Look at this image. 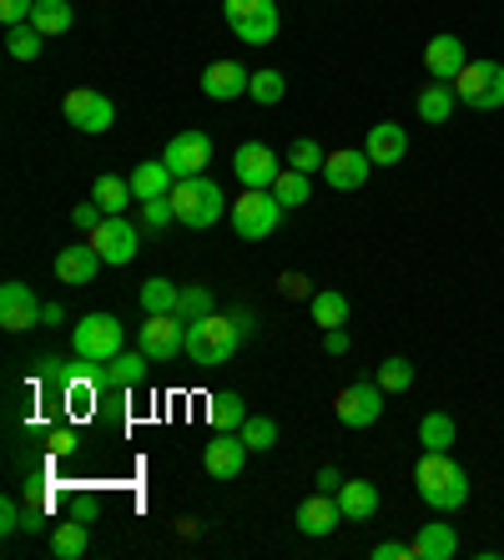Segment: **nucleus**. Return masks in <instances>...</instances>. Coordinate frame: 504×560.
<instances>
[{
  "label": "nucleus",
  "mask_w": 504,
  "mask_h": 560,
  "mask_svg": "<svg viewBox=\"0 0 504 560\" xmlns=\"http://www.w3.org/2000/svg\"><path fill=\"white\" fill-rule=\"evenodd\" d=\"M414 485H419V500L429 510H449L469 505V469L459 459H449V450H424V459L414 465Z\"/></svg>",
  "instance_id": "f257e3e1"
},
{
  "label": "nucleus",
  "mask_w": 504,
  "mask_h": 560,
  "mask_svg": "<svg viewBox=\"0 0 504 560\" xmlns=\"http://www.w3.org/2000/svg\"><path fill=\"white\" fill-rule=\"evenodd\" d=\"M237 343H243V328H237V318L208 313V318H192V324H187V359H192V364H202V369L233 364Z\"/></svg>",
  "instance_id": "f03ea898"
},
{
  "label": "nucleus",
  "mask_w": 504,
  "mask_h": 560,
  "mask_svg": "<svg viewBox=\"0 0 504 560\" xmlns=\"http://www.w3.org/2000/svg\"><path fill=\"white\" fill-rule=\"evenodd\" d=\"M172 208H177L181 228H212V222H222V212H227V192L212 183L208 172H202V177H181V183L172 187Z\"/></svg>",
  "instance_id": "7ed1b4c3"
},
{
  "label": "nucleus",
  "mask_w": 504,
  "mask_h": 560,
  "mask_svg": "<svg viewBox=\"0 0 504 560\" xmlns=\"http://www.w3.org/2000/svg\"><path fill=\"white\" fill-rule=\"evenodd\" d=\"M121 349H127V334H121L117 313H86L71 328V353H77L81 364H112Z\"/></svg>",
  "instance_id": "20e7f679"
},
{
  "label": "nucleus",
  "mask_w": 504,
  "mask_h": 560,
  "mask_svg": "<svg viewBox=\"0 0 504 560\" xmlns=\"http://www.w3.org/2000/svg\"><path fill=\"white\" fill-rule=\"evenodd\" d=\"M283 202L272 197V187H243L233 202V233L243 243H262V237L278 233V222H283Z\"/></svg>",
  "instance_id": "39448f33"
},
{
  "label": "nucleus",
  "mask_w": 504,
  "mask_h": 560,
  "mask_svg": "<svg viewBox=\"0 0 504 560\" xmlns=\"http://www.w3.org/2000/svg\"><path fill=\"white\" fill-rule=\"evenodd\" d=\"M454 96L469 106V112H500L504 106V66L500 61H469L459 77H454Z\"/></svg>",
  "instance_id": "423d86ee"
},
{
  "label": "nucleus",
  "mask_w": 504,
  "mask_h": 560,
  "mask_svg": "<svg viewBox=\"0 0 504 560\" xmlns=\"http://www.w3.org/2000/svg\"><path fill=\"white\" fill-rule=\"evenodd\" d=\"M66 121L77 131H86V137H102V131H112V121H117V102L106 92H96V86H77V92H66L61 102Z\"/></svg>",
  "instance_id": "0eeeda50"
},
{
  "label": "nucleus",
  "mask_w": 504,
  "mask_h": 560,
  "mask_svg": "<svg viewBox=\"0 0 504 560\" xmlns=\"http://www.w3.org/2000/svg\"><path fill=\"white\" fill-rule=\"evenodd\" d=\"M137 343H142V353L152 364H172L177 353H187V318L181 313H146Z\"/></svg>",
  "instance_id": "6e6552de"
},
{
  "label": "nucleus",
  "mask_w": 504,
  "mask_h": 560,
  "mask_svg": "<svg viewBox=\"0 0 504 560\" xmlns=\"http://www.w3.org/2000/svg\"><path fill=\"white\" fill-rule=\"evenodd\" d=\"M86 243L102 253V262H112V268H127V262L137 258V248H142V228H137V222H127L121 212H112V218H106L96 233H86Z\"/></svg>",
  "instance_id": "1a4fd4ad"
},
{
  "label": "nucleus",
  "mask_w": 504,
  "mask_h": 560,
  "mask_svg": "<svg viewBox=\"0 0 504 560\" xmlns=\"http://www.w3.org/2000/svg\"><path fill=\"white\" fill-rule=\"evenodd\" d=\"M333 415H338V424H349V430H368V424H378V419H384V389H378V378H363V384L338 389Z\"/></svg>",
  "instance_id": "9d476101"
},
{
  "label": "nucleus",
  "mask_w": 504,
  "mask_h": 560,
  "mask_svg": "<svg viewBox=\"0 0 504 560\" xmlns=\"http://www.w3.org/2000/svg\"><path fill=\"white\" fill-rule=\"evenodd\" d=\"M162 162H167L172 167V177H202V172H208V162H212V137L208 131H177V137H172L167 142V152H162Z\"/></svg>",
  "instance_id": "9b49d317"
},
{
  "label": "nucleus",
  "mask_w": 504,
  "mask_h": 560,
  "mask_svg": "<svg viewBox=\"0 0 504 560\" xmlns=\"http://www.w3.org/2000/svg\"><path fill=\"white\" fill-rule=\"evenodd\" d=\"M247 440L237 430H218L212 434V444H202V469H208L212 480H237L247 465Z\"/></svg>",
  "instance_id": "f8f14e48"
},
{
  "label": "nucleus",
  "mask_w": 504,
  "mask_h": 560,
  "mask_svg": "<svg viewBox=\"0 0 504 560\" xmlns=\"http://www.w3.org/2000/svg\"><path fill=\"white\" fill-rule=\"evenodd\" d=\"M40 313H46V303H36V293H31L26 283H0V328H5V334L36 328Z\"/></svg>",
  "instance_id": "ddd939ff"
},
{
  "label": "nucleus",
  "mask_w": 504,
  "mask_h": 560,
  "mask_svg": "<svg viewBox=\"0 0 504 560\" xmlns=\"http://www.w3.org/2000/svg\"><path fill=\"white\" fill-rule=\"evenodd\" d=\"M233 172H237V183H243V187H272V183H278V172H283V162L272 156V147L243 142L233 152Z\"/></svg>",
  "instance_id": "4468645a"
},
{
  "label": "nucleus",
  "mask_w": 504,
  "mask_h": 560,
  "mask_svg": "<svg viewBox=\"0 0 504 560\" xmlns=\"http://www.w3.org/2000/svg\"><path fill=\"white\" fill-rule=\"evenodd\" d=\"M368 172H374L368 152H353V147H343V152H328L324 183L333 187V192H359V187L368 183Z\"/></svg>",
  "instance_id": "2eb2a0df"
},
{
  "label": "nucleus",
  "mask_w": 504,
  "mask_h": 560,
  "mask_svg": "<svg viewBox=\"0 0 504 560\" xmlns=\"http://www.w3.org/2000/svg\"><path fill=\"white\" fill-rule=\"evenodd\" d=\"M293 525H297L303 535H313V540H324V535H333L338 525H343V510H338V495H328V490L308 495L303 505H297Z\"/></svg>",
  "instance_id": "dca6fc26"
},
{
  "label": "nucleus",
  "mask_w": 504,
  "mask_h": 560,
  "mask_svg": "<svg viewBox=\"0 0 504 560\" xmlns=\"http://www.w3.org/2000/svg\"><path fill=\"white\" fill-rule=\"evenodd\" d=\"M247 86H253V71L237 61H212L202 71V96H212V102H237V96H247Z\"/></svg>",
  "instance_id": "f3484780"
},
{
  "label": "nucleus",
  "mask_w": 504,
  "mask_h": 560,
  "mask_svg": "<svg viewBox=\"0 0 504 560\" xmlns=\"http://www.w3.org/2000/svg\"><path fill=\"white\" fill-rule=\"evenodd\" d=\"M363 152H368V162H374V167H399L403 156H409V131L394 127V121H374V127H368V142H363Z\"/></svg>",
  "instance_id": "a211bd4d"
},
{
  "label": "nucleus",
  "mask_w": 504,
  "mask_h": 560,
  "mask_svg": "<svg viewBox=\"0 0 504 560\" xmlns=\"http://www.w3.org/2000/svg\"><path fill=\"white\" fill-rule=\"evenodd\" d=\"M424 66H429V77H434V81H454V77H459V71L469 66L465 40L449 36V31H444V36H434V40L424 46Z\"/></svg>",
  "instance_id": "6ab92c4d"
},
{
  "label": "nucleus",
  "mask_w": 504,
  "mask_h": 560,
  "mask_svg": "<svg viewBox=\"0 0 504 560\" xmlns=\"http://www.w3.org/2000/svg\"><path fill=\"white\" fill-rule=\"evenodd\" d=\"M333 495H338V510H343V521H353V525L374 521L378 505H384V500H378V485H374V480H343Z\"/></svg>",
  "instance_id": "aec40b11"
},
{
  "label": "nucleus",
  "mask_w": 504,
  "mask_h": 560,
  "mask_svg": "<svg viewBox=\"0 0 504 560\" xmlns=\"http://www.w3.org/2000/svg\"><path fill=\"white\" fill-rule=\"evenodd\" d=\"M96 268H102V253L91 248V243H71V248L56 253V278L71 288H86L96 278Z\"/></svg>",
  "instance_id": "412c9836"
},
{
  "label": "nucleus",
  "mask_w": 504,
  "mask_h": 560,
  "mask_svg": "<svg viewBox=\"0 0 504 560\" xmlns=\"http://www.w3.org/2000/svg\"><path fill=\"white\" fill-rule=\"evenodd\" d=\"M146 364H152V359H146L142 349L137 353L121 349L112 364H96V389H131V384H142L146 378Z\"/></svg>",
  "instance_id": "4be33fe9"
},
{
  "label": "nucleus",
  "mask_w": 504,
  "mask_h": 560,
  "mask_svg": "<svg viewBox=\"0 0 504 560\" xmlns=\"http://www.w3.org/2000/svg\"><path fill=\"white\" fill-rule=\"evenodd\" d=\"M454 556H459V535H454V525H444V521L419 525L414 560H454Z\"/></svg>",
  "instance_id": "5701e85b"
},
{
  "label": "nucleus",
  "mask_w": 504,
  "mask_h": 560,
  "mask_svg": "<svg viewBox=\"0 0 504 560\" xmlns=\"http://www.w3.org/2000/svg\"><path fill=\"white\" fill-rule=\"evenodd\" d=\"M454 106H459V96H454V81H429L424 92L414 96L419 121H429V127H439V121H449V117H454Z\"/></svg>",
  "instance_id": "b1692460"
},
{
  "label": "nucleus",
  "mask_w": 504,
  "mask_h": 560,
  "mask_svg": "<svg viewBox=\"0 0 504 560\" xmlns=\"http://www.w3.org/2000/svg\"><path fill=\"white\" fill-rule=\"evenodd\" d=\"M172 187H177V177H172V167L156 156V162H142V167L131 172V192H137V202H156V197H172Z\"/></svg>",
  "instance_id": "393cba45"
},
{
  "label": "nucleus",
  "mask_w": 504,
  "mask_h": 560,
  "mask_svg": "<svg viewBox=\"0 0 504 560\" xmlns=\"http://www.w3.org/2000/svg\"><path fill=\"white\" fill-rule=\"evenodd\" d=\"M71 21H77L71 0H36V11H31V26H36L46 40L66 36V31H71Z\"/></svg>",
  "instance_id": "a878e982"
},
{
  "label": "nucleus",
  "mask_w": 504,
  "mask_h": 560,
  "mask_svg": "<svg viewBox=\"0 0 504 560\" xmlns=\"http://www.w3.org/2000/svg\"><path fill=\"white\" fill-rule=\"evenodd\" d=\"M278 31H283V15H278V5H268V11L247 15V21H237L233 36L247 40V46H268V40H278Z\"/></svg>",
  "instance_id": "bb28decb"
},
{
  "label": "nucleus",
  "mask_w": 504,
  "mask_h": 560,
  "mask_svg": "<svg viewBox=\"0 0 504 560\" xmlns=\"http://www.w3.org/2000/svg\"><path fill=\"white\" fill-rule=\"evenodd\" d=\"M349 313H353V303L338 293V288H324V293H313V324L324 328H343L349 324Z\"/></svg>",
  "instance_id": "cd10ccee"
},
{
  "label": "nucleus",
  "mask_w": 504,
  "mask_h": 560,
  "mask_svg": "<svg viewBox=\"0 0 504 560\" xmlns=\"http://www.w3.org/2000/svg\"><path fill=\"white\" fill-rule=\"evenodd\" d=\"M208 419H212V430H243V424H247L243 394H233V389L212 394V399H208Z\"/></svg>",
  "instance_id": "c85d7f7f"
},
{
  "label": "nucleus",
  "mask_w": 504,
  "mask_h": 560,
  "mask_svg": "<svg viewBox=\"0 0 504 560\" xmlns=\"http://www.w3.org/2000/svg\"><path fill=\"white\" fill-rule=\"evenodd\" d=\"M91 202H102L106 212H127L131 202H137L131 177H112V172H106V177H96V183H91Z\"/></svg>",
  "instance_id": "c756f323"
},
{
  "label": "nucleus",
  "mask_w": 504,
  "mask_h": 560,
  "mask_svg": "<svg viewBox=\"0 0 504 560\" xmlns=\"http://www.w3.org/2000/svg\"><path fill=\"white\" fill-rule=\"evenodd\" d=\"M272 197H278V202H283L288 212L303 208V202H313V183H308V172L283 167V172H278V183H272Z\"/></svg>",
  "instance_id": "7c9ffc66"
},
{
  "label": "nucleus",
  "mask_w": 504,
  "mask_h": 560,
  "mask_svg": "<svg viewBox=\"0 0 504 560\" xmlns=\"http://www.w3.org/2000/svg\"><path fill=\"white\" fill-rule=\"evenodd\" d=\"M137 303H142V313H177L181 308V288L167 283V278H146L142 293H137Z\"/></svg>",
  "instance_id": "2f4dec72"
},
{
  "label": "nucleus",
  "mask_w": 504,
  "mask_h": 560,
  "mask_svg": "<svg viewBox=\"0 0 504 560\" xmlns=\"http://www.w3.org/2000/svg\"><path fill=\"white\" fill-rule=\"evenodd\" d=\"M454 419L444 415V409H429L424 419H419V444H424V450H454Z\"/></svg>",
  "instance_id": "473e14b6"
},
{
  "label": "nucleus",
  "mask_w": 504,
  "mask_h": 560,
  "mask_svg": "<svg viewBox=\"0 0 504 560\" xmlns=\"http://www.w3.org/2000/svg\"><path fill=\"white\" fill-rule=\"evenodd\" d=\"M86 546H91V530H86L81 521L56 525V535H51V556H56V560H77V556H86Z\"/></svg>",
  "instance_id": "72a5a7b5"
},
{
  "label": "nucleus",
  "mask_w": 504,
  "mask_h": 560,
  "mask_svg": "<svg viewBox=\"0 0 504 560\" xmlns=\"http://www.w3.org/2000/svg\"><path fill=\"white\" fill-rule=\"evenodd\" d=\"M40 46H46V36H40L36 26H5V51H11V61H36Z\"/></svg>",
  "instance_id": "f704fd0d"
},
{
  "label": "nucleus",
  "mask_w": 504,
  "mask_h": 560,
  "mask_svg": "<svg viewBox=\"0 0 504 560\" xmlns=\"http://www.w3.org/2000/svg\"><path fill=\"white\" fill-rule=\"evenodd\" d=\"M374 378H378V389H384V394H403V389H414V364L394 353V359H384V364H378Z\"/></svg>",
  "instance_id": "c9c22d12"
},
{
  "label": "nucleus",
  "mask_w": 504,
  "mask_h": 560,
  "mask_svg": "<svg viewBox=\"0 0 504 560\" xmlns=\"http://www.w3.org/2000/svg\"><path fill=\"white\" fill-rule=\"evenodd\" d=\"M237 434L247 440V450H253V455H262V450H272V444H278V419H272V415H247V424Z\"/></svg>",
  "instance_id": "e433bc0d"
},
{
  "label": "nucleus",
  "mask_w": 504,
  "mask_h": 560,
  "mask_svg": "<svg viewBox=\"0 0 504 560\" xmlns=\"http://www.w3.org/2000/svg\"><path fill=\"white\" fill-rule=\"evenodd\" d=\"M283 162H288V167H297V172H308V177H313V172H324L328 152H324V147H318V142H313V137H297V142L288 147V156H283Z\"/></svg>",
  "instance_id": "4c0bfd02"
},
{
  "label": "nucleus",
  "mask_w": 504,
  "mask_h": 560,
  "mask_svg": "<svg viewBox=\"0 0 504 560\" xmlns=\"http://www.w3.org/2000/svg\"><path fill=\"white\" fill-rule=\"evenodd\" d=\"M283 92H288L283 71H253V86H247V96H253L258 106H278V102H283Z\"/></svg>",
  "instance_id": "58836bf2"
},
{
  "label": "nucleus",
  "mask_w": 504,
  "mask_h": 560,
  "mask_svg": "<svg viewBox=\"0 0 504 560\" xmlns=\"http://www.w3.org/2000/svg\"><path fill=\"white\" fill-rule=\"evenodd\" d=\"M181 318H187V324H192V318H208V313H218L212 308V293L208 288H181Z\"/></svg>",
  "instance_id": "ea45409f"
},
{
  "label": "nucleus",
  "mask_w": 504,
  "mask_h": 560,
  "mask_svg": "<svg viewBox=\"0 0 504 560\" xmlns=\"http://www.w3.org/2000/svg\"><path fill=\"white\" fill-rule=\"evenodd\" d=\"M177 222V208H172V197H156V202H142V228L156 233V228H167Z\"/></svg>",
  "instance_id": "a19ab883"
},
{
  "label": "nucleus",
  "mask_w": 504,
  "mask_h": 560,
  "mask_svg": "<svg viewBox=\"0 0 504 560\" xmlns=\"http://www.w3.org/2000/svg\"><path fill=\"white\" fill-rule=\"evenodd\" d=\"M268 5H272V0H222V15H227V26H237V21L268 11Z\"/></svg>",
  "instance_id": "79ce46f5"
},
{
  "label": "nucleus",
  "mask_w": 504,
  "mask_h": 560,
  "mask_svg": "<svg viewBox=\"0 0 504 560\" xmlns=\"http://www.w3.org/2000/svg\"><path fill=\"white\" fill-rule=\"evenodd\" d=\"M106 218H112V212H106V208H102V202H81V208H77V212H71V222H77L81 233H96V228H102V222H106Z\"/></svg>",
  "instance_id": "37998d69"
},
{
  "label": "nucleus",
  "mask_w": 504,
  "mask_h": 560,
  "mask_svg": "<svg viewBox=\"0 0 504 560\" xmlns=\"http://www.w3.org/2000/svg\"><path fill=\"white\" fill-rule=\"evenodd\" d=\"M31 11H36V0H0V21L5 26H26Z\"/></svg>",
  "instance_id": "c03bdc74"
},
{
  "label": "nucleus",
  "mask_w": 504,
  "mask_h": 560,
  "mask_svg": "<svg viewBox=\"0 0 504 560\" xmlns=\"http://www.w3.org/2000/svg\"><path fill=\"white\" fill-rule=\"evenodd\" d=\"M368 556L374 560H414V546H403V540H378Z\"/></svg>",
  "instance_id": "a18cd8bd"
},
{
  "label": "nucleus",
  "mask_w": 504,
  "mask_h": 560,
  "mask_svg": "<svg viewBox=\"0 0 504 560\" xmlns=\"http://www.w3.org/2000/svg\"><path fill=\"white\" fill-rule=\"evenodd\" d=\"M353 343H349V328H328L324 334V353H333V359H343Z\"/></svg>",
  "instance_id": "49530a36"
},
{
  "label": "nucleus",
  "mask_w": 504,
  "mask_h": 560,
  "mask_svg": "<svg viewBox=\"0 0 504 560\" xmlns=\"http://www.w3.org/2000/svg\"><path fill=\"white\" fill-rule=\"evenodd\" d=\"M21 515H26V510L15 505V500H5V505H0V535H15V530H21Z\"/></svg>",
  "instance_id": "de8ad7c7"
},
{
  "label": "nucleus",
  "mask_w": 504,
  "mask_h": 560,
  "mask_svg": "<svg viewBox=\"0 0 504 560\" xmlns=\"http://www.w3.org/2000/svg\"><path fill=\"white\" fill-rule=\"evenodd\" d=\"M77 430H51V455H71L77 450Z\"/></svg>",
  "instance_id": "09e8293b"
},
{
  "label": "nucleus",
  "mask_w": 504,
  "mask_h": 560,
  "mask_svg": "<svg viewBox=\"0 0 504 560\" xmlns=\"http://www.w3.org/2000/svg\"><path fill=\"white\" fill-rule=\"evenodd\" d=\"M338 485H343V475H338L333 465H324V469H318V490H328V495H333Z\"/></svg>",
  "instance_id": "8fccbe9b"
},
{
  "label": "nucleus",
  "mask_w": 504,
  "mask_h": 560,
  "mask_svg": "<svg viewBox=\"0 0 504 560\" xmlns=\"http://www.w3.org/2000/svg\"><path fill=\"white\" fill-rule=\"evenodd\" d=\"M283 293H288V299H303V293H308V278L283 273Z\"/></svg>",
  "instance_id": "3c124183"
},
{
  "label": "nucleus",
  "mask_w": 504,
  "mask_h": 560,
  "mask_svg": "<svg viewBox=\"0 0 504 560\" xmlns=\"http://www.w3.org/2000/svg\"><path fill=\"white\" fill-rule=\"evenodd\" d=\"M40 324H66V308H61V303H46V313H40Z\"/></svg>",
  "instance_id": "603ef678"
}]
</instances>
